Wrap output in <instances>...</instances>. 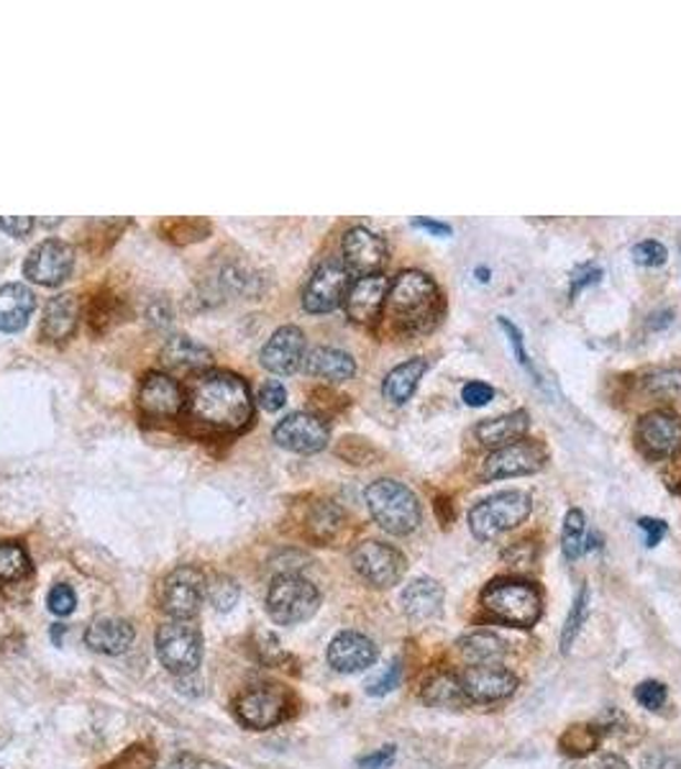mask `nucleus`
<instances>
[{
    "instance_id": "dca6fc26",
    "label": "nucleus",
    "mask_w": 681,
    "mask_h": 769,
    "mask_svg": "<svg viewBox=\"0 0 681 769\" xmlns=\"http://www.w3.org/2000/svg\"><path fill=\"white\" fill-rule=\"evenodd\" d=\"M388 262V244L367 226H354L343 234V265L359 277L380 275Z\"/></svg>"
},
{
    "instance_id": "aec40b11",
    "label": "nucleus",
    "mask_w": 681,
    "mask_h": 769,
    "mask_svg": "<svg viewBox=\"0 0 681 769\" xmlns=\"http://www.w3.org/2000/svg\"><path fill=\"white\" fill-rule=\"evenodd\" d=\"M306 359V334L298 326L277 329L261 349V365L275 375H292Z\"/></svg>"
},
{
    "instance_id": "bb28decb",
    "label": "nucleus",
    "mask_w": 681,
    "mask_h": 769,
    "mask_svg": "<svg viewBox=\"0 0 681 769\" xmlns=\"http://www.w3.org/2000/svg\"><path fill=\"white\" fill-rule=\"evenodd\" d=\"M530 427V419L525 411H513L499 416V419H487L482 421L477 429H474V437H477L479 444L484 447H495L503 449L507 444H515L525 437V431Z\"/></svg>"
},
{
    "instance_id": "a18cd8bd",
    "label": "nucleus",
    "mask_w": 681,
    "mask_h": 769,
    "mask_svg": "<svg viewBox=\"0 0 681 769\" xmlns=\"http://www.w3.org/2000/svg\"><path fill=\"white\" fill-rule=\"evenodd\" d=\"M602 280V269L592 265V262H587V265H579L571 273V296H577L579 290L589 288V285H597Z\"/></svg>"
},
{
    "instance_id": "a19ab883",
    "label": "nucleus",
    "mask_w": 681,
    "mask_h": 769,
    "mask_svg": "<svg viewBox=\"0 0 681 769\" xmlns=\"http://www.w3.org/2000/svg\"><path fill=\"white\" fill-rule=\"evenodd\" d=\"M636 700L641 703L646 710L656 714V710H661L663 706H667V685H661L656 680H646L636 687Z\"/></svg>"
},
{
    "instance_id": "473e14b6",
    "label": "nucleus",
    "mask_w": 681,
    "mask_h": 769,
    "mask_svg": "<svg viewBox=\"0 0 681 769\" xmlns=\"http://www.w3.org/2000/svg\"><path fill=\"white\" fill-rule=\"evenodd\" d=\"M587 544V523L585 513L579 509H571L564 519V531H561V550L566 560H577L579 554H585Z\"/></svg>"
},
{
    "instance_id": "8fccbe9b",
    "label": "nucleus",
    "mask_w": 681,
    "mask_h": 769,
    "mask_svg": "<svg viewBox=\"0 0 681 769\" xmlns=\"http://www.w3.org/2000/svg\"><path fill=\"white\" fill-rule=\"evenodd\" d=\"M395 755H398L395 747H382V749L372 751V755L361 757L359 767L361 769H388L392 762H395Z\"/></svg>"
},
{
    "instance_id": "e433bc0d",
    "label": "nucleus",
    "mask_w": 681,
    "mask_h": 769,
    "mask_svg": "<svg viewBox=\"0 0 681 769\" xmlns=\"http://www.w3.org/2000/svg\"><path fill=\"white\" fill-rule=\"evenodd\" d=\"M341 521H343V513H341L339 505L321 503L313 511V515H310V531H313V536L318 539V542H328V539H331L336 531H339Z\"/></svg>"
},
{
    "instance_id": "ea45409f",
    "label": "nucleus",
    "mask_w": 681,
    "mask_h": 769,
    "mask_svg": "<svg viewBox=\"0 0 681 769\" xmlns=\"http://www.w3.org/2000/svg\"><path fill=\"white\" fill-rule=\"evenodd\" d=\"M497 326L505 331V337H507V341H510V347H513V351H515V357H518V362H520L528 372L538 375L536 370H533L530 355H528V349H525V341H523V334H520L518 326H515L507 316H499V318H497Z\"/></svg>"
},
{
    "instance_id": "79ce46f5",
    "label": "nucleus",
    "mask_w": 681,
    "mask_h": 769,
    "mask_svg": "<svg viewBox=\"0 0 681 769\" xmlns=\"http://www.w3.org/2000/svg\"><path fill=\"white\" fill-rule=\"evenodd\" d=\"M47 605H49V611L54 613V616H70V613L75 611V605H78L75 591H72V587L64 585V583L54 585L47 595Z\"/></svg>"
},
{
    "instance_id": "1a4fd4ad",
    "label": "nucleus",
    "mask_w": 681,
    "mask_h": 769,
    "mask_svg": "<svg viewBox=\"0 0 681 769\" xmlns=\"http://www.w3.org/2000/svg\"><path fill=\"white\" fill-rule=\"evenodd\" d=\"M351 564L369 585L382 587V591L398 585L407 570L405 556L384 542H361L351 554Z\"/></svg>"
},
{
    "instance_id": "7c9ffc66",
    "label": "nucleus",
    "mask_w": 681,
    "mask_h": 769,
    "mask_svg": "<svg viewBox=\"0 0 681 769\" xmlns=\"http://www.w3.org/2000/svg\"><path fill=\"white\" fill-rule=\"evenodd\" d=\"M423 700L433 708H464L470 698H466L462 680L448 673H441L436 677H431L429 683L423 685Z\"/></svg>"
},
{
    "instance_id": "39448f33",
    "label": "nucleus",
    "mask_w": 681,
    "mask_h": 769,
    "mask_svg": "<svg viewBox=\"0 0 681 769\" xmlns=\"http://www.w3.org/2000/svg\"><path fill=\"white\" fill-rule=\"evenodd\" d=\"M321 608V593L310 580L285 572L277 575L267 593V613L275 624L298 626L306 624Z\"/></svg>"
},
{
    "instance_id": "412c9836",
    "label": "nucleus",
    "mask_w": 681,
    "mask_h": 769,
    "mask_svg": "<svg viewBox=\"0 0 681 769\" xmlns=\"http://www.w3.org/2000/svg\"><path fill=\"white\" fill-rule=\"evenodd\" d=\"M390 283L384 275H367L351 285L347 293V314L354 324H372L380 318L384 303H388Z\"/></svg>"
},
{
    "instance_id": "c85d7f7f",
    "label": "nucleus",
    "mask_w": 681,
    "mask_h": 769,
    "mask_svg": "<svg viewBox=\"0 0 681 769\" xmlns=\"http://www.w3.org/2000/svg\"><path fill=\"white\" fill-rule=\"evenodd\" d=\"M425 370H429V362H425V359H421V357L407 359V362L398 365L395 370H390L388 378H384V384H382L384 398H388L392 406H405L407 400L415 396V390H417V384H421Z\"/></svg>"
},
{
    "instance_id": "72a5a7b5",
    "label": "nucleus",
    "mask_w": 681,
    "mask_h": 769,
    "mask_svg": "<svg viewBox=\"0 0 681 769\" xmlns=\"http://www.w3.org/2000/svg\"><path fill=\"white\" fill-rule=\"evenodd\" d=\"M587 613H589V587L581 585V591L577 593V598H574L569 616H566V624L561 628V652L564 654L571 652V646H574V642H577L581 626H585Z\"/></svg>"
},
{
    "instance_id": "4c0bfd02",
    "label": "nucleus",
    "mask_w": 681,
    "mask_h": 769,
    "mask_svg": "<svg viewBox=\"0 0 681 769\" xmlns=\"http://www.w3.org/2000/svg\"><path fill=\"white\" fill-rule=\"evenodd\" d=\"M646 390L653 398H679L681 396V370L679 367H667L656 370L646 378Z\"/></svg>"
},
{
    "instance_id": "b1692460",
    "label": "nucleus",
    "mask_w": 681,
    "mask_h": 769,
    "mask_svg": "<svg viewBox=\"0 0 681 769\" xmlns=\"http://www.w3.org/2000/svg\"><path fill=\"white\" fill-rule=\"evenodd\" d=\"M80 303L72 293H62L47 303L44 318H41V337L47 341H64L78 329Z\"/></svg>"
},
{
    "instance_id": "4be33fe9",
    "label": "nucleus",
    "mask_w": 681,
    "mask_h": 769,
    "mask_svg": "<svg viewBox=\"0 0 681 769\" xmlns=\"http://www.w3.org/2000/svg\"><path fill=\"white\" fill-rule=\"evenodd\" d=\"M443 585L431 577H417L402 591V611L410 621H431L436 618L443 608Z\"/></svg>"
},
{
    "instance_id": "6e6d98bb",
    "label": "nucleus",
    "mask_w": 681,
    "mask_h": 769,
    "mask_svg": "<svg viewBox=\"0 0 681 769\" xmlns=\"http://www.w3.org/2000/svg\"><path fill=\"white\" fill-rule=\"evenodd\" d=\"M479 280H482V283H487V280H489V273H487V269H479Z\"/></svg>"
},
{
    "instance_id": "c03bdc74",
    "label": "nucleus",
    "mask_w": 681,
    "mask_h": 769,
    "mask_svg": "<svg viewBox=\"0 0 681 769\" xmlns=\"http://www.w3.org/2000/svg\"><path fill=\"white\" fill-rule=\"evenodd\" d=\"M259 403H261V408H265V411H280V408L287 403L285 384L277 382V380H269V382L261 384Z\"/></svg>"
},
{
    "instance_id": "a878e982",
    "label": "nucleus",
    "mask_w": 681,
    "mask_h": 769,
    "mask_svg": "<svg viewBox=\"0 0 681 769\" xmlns=\"http://www.w3.org/2000/svg\"><path fill=\"white\" fill-rule=\"evenodd\" d=\"M37 308V298L27 285L8 283L0 288V331H21Z\"/></svg>"
},
{
    "instance_id": "c756f323",
    "label": "nucleus",
    "mask_w": 681,
    "mask_h": 769,
    "mask_svg": "<svg viewBox=\"0 0 681 769\" xmlns=\"http://www.w3.org/2000/svg\"><path fill=\"white\" fill-rule=\"evenodd\" d=\"M458 649H462V657L470 662V665H499L505 659L507 646L499 636L489 632H474L462 636L458 642Z\"/></svg>"
},
{
    "instance_id": "09e8293b",
    "label": "nucleus",
    "mask_w": 681,
    "mask_h": 769,
    "mask_svg": "<svg viewBox=\"0 0 681 769\" xmlns=\"http://www.w3.org/2000/svg\"><path fill=\"white\" fill-rule=\"evenodd\" d=\"M34 226L37 221L29 216H0V228H3L8 236H16V239H23Z\"/></svg>"
},
{
    "instance_id": "f8f14e48",
    "label": "nucleus",
    "mask_w": 681,
    "mask_h": 769,
    "mask_svg": "<svg viewBox=\"0 0 681 769\" xmlns=\"http://www.w3.org/2000/svg\"><path fill=\"white\" fill-rule=\"evenodd\" d=\"M546 464V449L538 441L520 439L515 444L495 449L484 462V480H505L520 478V474H533Z\"/></svg>"
},
{
    "instance_id": "6e6552de",
    "label": "nucleus",
    "mask_w": 681,
    "mask_h": 769,
    "mask_svg": "<svg viewBox=\"0 0 681 769\" xmlns=\"http://www.w3.org/2000/svg\"><path fill=\"white\" fill-rule=\"evenodd\" d=\"M208 598L205 572L195 564L172 570L159 585V605L172 621H193Z\"/></svg>"
},
{
    "instance_id": "0eeeda50",
    "label": "nucleus",
    "mask_w": 681,
    "mask_h": 769,
    "mask_svg": "<svg viewBox=\"0 0 681 769\" xmlns=\"http://www.w3.org/2000/svg\"><path fill=\"white\" fill-rule=\"evenodd\" d=\"M157 659L169 675L187 677L198 673L203 662V634L193 621H169L157 628Z\"/></svg>"
},
{
    "instance_id": "4468645a",
    "label": "nucleus",
    "mask_w": 681,
    "mask_h": 769,
    "mask_svg": "<svg viewBox=\"0 0 681 769\" xmlns=\"http://www.w3.org/2000/svg\"><path fill=\"white\" fill-rule=\"evenodd\" d=\"M328 437H331V431H328V423L321 419V416L306 413V411L285 416V419L275 427L277 444L298 454L321 452V449H326L328 444Z\"/></svg>"
},
{
    "instance_id": "5701e85b",
    "label": "nucleus",
    "mask_w": 681,
    "mask_h": 769,
    "mask_svg": "<svg viewBox=\"0 0 681 769\" xmlns=\"http://www.w3.org/2000/svg\"><path fill=\"white\" fill-rule=\"evenodd\" d=\"M134 626L123 618H97L87 626L85 632V644L90 649L97 654H109V657H116V654L128 652V646L134 644Z\"/></svg>"
},
{
    "instance_id": "6ab92c4d",
    "label": "nucleus",
    "mask_w": 681,
    "mask_h": 769,
    "mask_svg": "<svg viewBox=\"0 0 681 769\" xmlns=\"http://www.w3.org/2000/svg\"><path fill=\"white\" fill-rule=\"evenodd\" d=\"M326 657L336 673L357 675L372 667L376 657H380V652H376V646L369 636L359 632H341L328 644Z\"/></svg>"
},
{
    "instance_id": "393cba45",
    "label": "nucleus",
    "mask_w": 681,
    "mask_h": 769,
    "mask_svg": "<svg viewBox=\"0 0 681 769\" xmlns=\"http://www.w3.org/2000/svg\"><path fill=\"white\" fill-rule=\"evenodd\" d=\"M302 365H306L308 375H313V378H321V380H331V382L351 380L357 375L354 357L333 347L310 349L306 359H302Z\"/></svg>"
},
{
    "instance_id": "9b49d317",
    "label": "nucleus",
    "mask_w": 681,
    "mask_h": 769,
    "mask_svg": "<svg viewBox=\"0 0 681 769\" xmlns=\"http://www.w3.org/2000/svg\"><path fill=\"white\" fill-rule=\"evenodd\" d=\"M349 269L343 262L328 259L321 267L310 275V280L302 290V306L308 314H331L347 300V293L351 288L349 283Z\"/></svg>"
},
{
    "instance_id": "f257e3e1",
    "label": "nucleus",
    "mask_w": 681,
    "mask_h": 769,
    "mask_svg": "<svg viewBox=\"0 0 681 769\" xmlns=\"http://www.w3.org/2000/svg\"><path fill=\"white\" fill-rule=\"evenodd\" d=\"M187 421L205 431L236 433L254 419V400L239 375L226 370H205L190 382L185 398Z\"/></svg>"
},
{
    "instance_id": "de8ad7c7",
    "label": "nucleus",
    "mask_w": 681,
    "mask_h": 769,
    "mask_svg": "<svg viewBox=\"0 0 681 769\" xmlns=\"http://www.w3.org/2000/svg\"><path fill=\"white\" fill-rule=\"evenodd\" d=\"M462 398H464L466 406L482 408V406H487L492 398H495V390H492L487 382H479V380L477 382H466L464 390H462Z\"/></svg>"
},
{
    "instance_id": "37998d69",
    "label": "nucleus",
    "mask_w": 681,
    "mask_h": 769,
    "mask_svg": "<svg viewBox=\"0 0 681 769\" xmlns=\"http://www.w3.org/2000/svg\"><path fill=\"white\" fill-rule=\"evenodd\" d=\"M667 257H669V252L661 242L646 239L633 247V259L643 267H661L663 262H667Z\"/></svg>"
},
{
    "instance_id": "a211bd4d",
    "label": "nucleus",
    "mask_w": 681,
    "mask_h": 769,
    "mask_svg": "<svg viewBox=\"0 0 681 769\" xmlns=\"http://www.w3.org/2000/svg\"><path fill=\"white\" fill-rule=\"evenodd\" d=\"M638 441L648 457H671L681 452V416L671 411H651L638 423Z\"/></svg>"
},
{
    "instance_id": "ddd939ff",
    "label": "nucleus",
    "mask_w": 681,
    "mask_h": 769,
    "mask_svg": "<svg viewBox=\"0 0 681 769\" xmlns=\"http://www.w3.org/2000/svg\"><path fill=\"white\" fill-rule=\"evenodd\" d=\"M72 267H75V249H72L68 242L47 239L29 252L27 265H23V275H27L31 283L54 288V285L68 280Z\"/></svg>"
},
{
    "instance_id": "7ed1b4c3",
    "label": "nucleus",
    "mask_w": 681,
    "mask_h": 769,
    "mask_svg": "<svg viewBox=\"0 0 681 769\" xmlns=\"http://www.w3.org/2000/svg\"><path fill=\"white\" fill-rule=\"evenodd\" d=\"M367 509L372 519L395 536H407L421 526V503L413 490L398 480L382 478L372 482L364 493Z\"/></svg>"
},
{
    "instance_id": "423d86ee",
    "label": "nucleus",
    "mask_w": 681,
    "mask_h": 769,
    "mask_svg": "<svg viewBox=\"0 0 681 769\" xmlns=\"http://www.w3.org/2000/svg\"><path fill=\"white\" fill-rule=\"evenodd\" d=\"M530 498L523 490H505L474 505L470 511V529L479 542H495L507 531L518 529L530 515Z\"/></svg>"
},
{
    "instance_id": "5fc2aeb1",
    "label": "nucleus",
    "mask_w": 681,
    "mask_h": 769,
    "mask_svg": "<svg viewBox=\"0 0 681 769\" xmlns=\"http://www.w3.org/2000/svg\"><path fill=\"white\" fill-rule=\"evenodd\" d=\"M600 769H630V767H628L626 759H620L618 755H602Z\"/></svg>"
},
{
    "instance_id": "9d476101",
    "label": "nucleus",
    "mask_w": 681,
    "mask_h": 769,
    "mask_svg": "<svg viewBox=\"0 0 681 769\" xmlns=\"http://www.w3.org/2000/svg\"><path fill=\"white\" fill-rule=\"evenodd\" d=\"M234 714L251 731H265L285 721L287 698L277 685H257L234 700Z\"/></svg>"
},
{
    "instance_id": "20e7f679",
    "label": "nucleus",
    "mask_w": 681,
    "mask_h": 769,
    "mask_svg": "<svg viewBox=\"0 0 681 769\" xmlns=\"http://www.w3.org/2000/svg\"><path fill=\"white\" fill-rule=\"evenodd\" d=\"M482 605L492 613V618L523 628L536 626L540 613H544L538 591L530 583H523V580H495V583H489L482 593Z\"/></svg>"
},
{
    "instance_id": "58836bf2",
    "label": "nucleus",
    "mask_w": 681,
    "mask_h": 769,
    "mask_svg": "<svg viewBox=\"0 0 681 769\" xmlns=\"http://www.w3.org/2000/svg\"><path fill=\"white\" fill-rule=\"evenodd\" d=\"M154 765H157V755H154L149 744H131L126 751H121V755L103 769H154Z\"/></svg>"
},
{
    "instance_id": "3c124183",
    "label": "nucleus",
    "mask_w": 681,
    "mask_h": 769,
    "mask_svg": "<svg viewBox=\"0 0 681 769\" xmlns=\"http://www.w3.org/2000/svg\"><path fill=\"white\" fill-rule=\"evenodd\" d=\"M638 529L646 534V546H656L669 531L667 521H659V519H641L638 521Z\"/></svg>"
},
{
    "instance_id": "2eb2a0df",
    "label": "nucleus",
    "mask_w": 681,
    "mask_h": 769,
    "mask_svg": "<svg viewBox=\"0 0 681 769\" xmlns=\"http://www.w3.org/2000/svg\"><path fill=\"white\" fill-rule=\"evenodd\" d=\"M138 411L149 421L177 419L185 411V392L164 372H149L138 390Z\"/></svg>"
},
{
    "instance_id": "2f4dec72",
    "label": "nucleus",
    "mask_w": 681,
    "mask_h": 769,
    "mask_svg": "<svg viewBox=\"0 0 681 769\" xmlns=\"http://www.w3.org/2000/svg\"><path fill=\"white\" fill-rule=\"evenodd\" d=\"M31 572V560L19 542L0 544V583H19Z\"/></svg>"
},
{
    "instance_id": "864d4df0",
    "label": "nucleus",
    "mask_w": 681,
    "mask_h": 769,
    "mask_svg": "<svg viewBox=\"0 0 681 769\" xmlns=\"http://www.w3.org/2000/svg\"><path fill=\"white\" fill-rule=\"evenodd\" d=\"M162 769H198V759L190 757V755H179L172 759L169 765H164Z\"/></svg>"
},
{
    "instance_id": "49530a36",
    "label": "nucleus",
    "mask_w": 681,
    "mask_h": 769,
    "mask_svg": "<svg viewBox=\"0 0 681 769\" xmlns=\"http://www.w3.org/2000/svg\"><path fill=\"white\" fill-rule=\"evenodd\" d=\"M400 677H402L400 662H392V665L388 667V673H384V675L380 677V680L369 683L367 693H369V695H374V698H382V695H388V693L395 690V687L400 685Z\"/></svg>"
},
{
    "instance_id": "c9c22d12",
    "label": "nucleus",
    "mask_w": 681,
    "mask_h": 769,
    "mask_svg": "<svg viewBox=\"0 0 681 769\" xmlns=\"http://www.w3.org/2000/svg\"><path fill=\"white\" fill-rule=\"evenodd\" d=\"M239 598H241V591H239V585H236L234 577H228V575L213 577V583L208 585V601L218 613L234 611V605L239 603Z\"/></svg>"
},
{
    "instance_id": "603ef678",
    "label": "nucleus",
    "mask_w": 681,
    "mask_h": 769,
    "mask_svg": "<svg viewBox=\"0 0 681 769\" xmlns=\"http://www.w3.org/2000/svg\"><path fill=\"white\" fill-rule=\"evenodd\" d=\"M413 226L425 228V232H431V234H436V236H451V226L441 224V221H433V218H415Z\"/></svg>"
},
{
    "instance_id": "f704fd0d",
    "label": "nucleus",
    "mask_w": 681,
    "mask_h": 769,
    "mask_svg": "<svg viewBox=\"0 0 681 769\" xmlns=\"http://www.w3.org/2000/svg\"><path fill=\"white\" fill-rule=\"evenodd\" d=\"M559 744L569 757H585L600 747V734L595 726H571L566 728Z\"/></svg>"
},
{
    "instance_id": "f03ea898",
    "label": "nucleus",
    "mask_w": 681,
    "mask_h": 769,
    "mask_svg": "<svg viewBox=\"0 0 681 769\" xmlns=\"http://www.w3.org/2000/svg\"><path fill=\"white\" fill-rule=\"evenodd\" d=\"M384 306H388L392 326L407 334H425L436 329L443 316L438 285L425 273H417V269H405L395 277Z\"/></svg>"
},
{
    "instance_id": "f3484780",
    "label": "nucleus",
    "mask_w": 681,
    "mask_h": 769,
    "mask_svg": "<svg viewBox=\"0 0 681 769\" xmlns=\"http://www.w3.org/2000/svg\"><path fill=\"white\" fill-rule=\"evenodd\" d=\"M458 680L470 703H499L518 690V677L499 665H474Z\"/></svg>"
},
{
    "instance_id": "cd10ccee",
    "label": "nucleus",
    "mask_w": 681,
    "mask_h": 769,
    "mask_svg": "<svg viewBox=\"0 0 681 769\" xmlns=\"http://www.w3.org/2000/svg\"><path fill=\"white\" fill-rule=\"evenodd\" d=\"M162 362L169 370H183V372H203L208 370L213 362V355L190 337H172L162 349Z\"/></svg>"
}]
</instances>
